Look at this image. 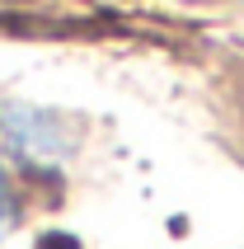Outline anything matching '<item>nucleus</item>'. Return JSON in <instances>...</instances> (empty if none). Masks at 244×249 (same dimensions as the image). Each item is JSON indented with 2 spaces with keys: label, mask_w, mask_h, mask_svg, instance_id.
Instances as JSON below:
<instances>
[{
  "label": "nucleus",
  "mask_w": 244,
  "mask_h": 249,
  "mask_svg": "<svg viewBox=\"0 0 244 249\" xmlns=\"http://www.w3.org/2000/svg\"><path fill=\"white\" fill-rule=\"evenodd\" d=\"M10 221H14V183H10V174L0 169V235H5Z\"/></svg>",
  "instance_id": "1"
}]
</instances>
